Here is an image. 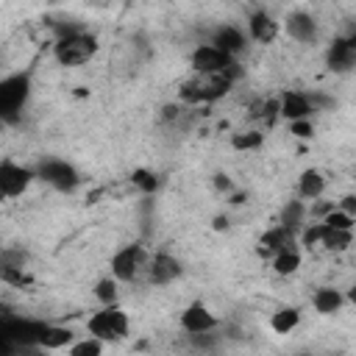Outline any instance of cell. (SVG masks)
<instances>
[{"label": "cell", "instance_id": "e575fe53", "mask_svg": "<svg viewBox=\"0 0 356 356\" xmlns=\"http://www.w3.org/2000/svg\"><path fill=\"white\" fill-rule=\"evenodd\" d=\"M309 103H312V106H325V108L334 106V100H331V97H323V95H312Z\"/></svg>", "mask_w": 356, "mask_h": 356}, {"label": "cell", "instance_id": "8d00e7d4", "mask_svg": "<svg viewBox=\"0 0 356 356\" xmlns=\"http://www.w3.org/2000/svg\"><path fill=\"white\" fill-rule=\"evenodd\" d=\"M348 298H350V300H353V303H356V284H353V286H350V292H348Z\"/></svg>", "mask_w": 356, "mask_h": 356}, {"label": "cell", "instance_id": "4fadbf2b", "mask_svg": "<svg viewBox=\"0 0 356 356\" xmlns=\"http://www.w3.org/2000/svg\"><path fill=\"white\" fill-rule=\"evenodd\" d=\"M309 111H312V103H309V97H306V95L286 92V95L281 97V114H284L286 120H292V122L306 120V114H309Z\"/></svg>", "mask_w": 356, "mask_h": 356}, {"label": "cell", "instance_id": "484cf974", "mask_svg": "<svg viewBox=\"0 0 356 356\" xmlns=\"http://www.w3.org/2000/svg\"><path fill=\"white\" fill-rule=\"evenodd\" d=\"M323 222H325L328 228H337V231H350V228H353V217H348L345 211H331Z\"/></svg>", "mask_w": 356, "mask_h": 356}, {"label": "cell", "instance_id": "6da1fadb", "mask_svg": "<svg viewBox=\"0 0 356 356\" xmlns=\"http://www.w3.org/2000/svg\"><path fill=\"white\" fill-rule=\"evenodd\" d=\"M47 323L39 320H19V317H6L0 323V337L17 342V345H42V337L47 334Z\"/></svg>", "mask_w": 356, "mask_h": 356}, {"label": "cell", "instance_id": "4316f807", "mask_svg": "<svg viewBox=\"0 0 356 356\" xmlns=\"http://www.w3.org/2000/svg\"><path fill=\"white\" fill-rule=\"evenodd\" d=\"M0 278H3L6 284H11V286H25V284H31V278H28L22 270H17V267H0Z\"/></svg>", "mask_w": 356, "mask_h": 356}, {"label": "cell", "instance_id": "52a82bcc", "mask_svg": "<svg viewBox=\"0 0 356 356\" xmlns=\"http://www.w3.org/2000/svg\"><path fill=\"white\" fill-rule=\"evenodd\" d=\"M231 64H234L231 56L222 53V50H217V47H211V44H200V47L192 53V67H195L197 72H203V75H217V72H222V70L231 67Z\"/></svg>", "mask_w": 356, "mask_h": 356}, {"label": "cell", "instance_id": "7a4b0ae2", "mask_svg": "<svg viewBox=\"0 0 356 356\" xmlns=\"http://www.w3.org/2000/svg\"><path fill=\"white\" fill-rule=\"evenodd\" d=\"M95 50H97V42L89 33H78V36H70V39H58L56 42V58L61 64H67V67L89 61L95 56Z\"/></svg>", "mask_w": 356, "mask_h": 356}, {"label": "cell", "instance_id": "9c48e42d", "mask_svg": "<svg viewBox=\"0 0 356 356\" xmlns=\"http://www.w3.org/2000/svg\"><path fill=\"white\" fill-rule=\"evenodd\" d=\"M181 325L189 331V334H206L217 325V317L203 306V303H192L184 314H181Z\"/></svg>", "mask_w": 356, "mask_h": 356}, {"label": "cell", "instance_id": "f546056e", "mask_svg": "<svg viewBox=\"0 0 356 356\" xmlns=\"http://www.w3.org/2000/svg\"><path fill=\"white\" fill-rule=\"evenodd\" d=\"M323 234H325V222H317V225H312V228H306L303 231V245H314V242H323Z\"/></svg>", "mask_w": 356, "mask_h": 356}, {"label": "cell", "instance_id": "5bb4252c", "mask_svg": "<svg viewBox=\"0 0 356 356\" xmlns=\"http://www.w3.org/2000/svg\"><path fill=\"white\" fill-rule=\"evenodd\" d=\"M211 47H217V50L234 56V53H239V50L245 47V36H242L236 28L225 25V28H217V31H214V42H211Z\"/></svg>", "mask_w": 356, "mask_h": 356}, {"label": "cell", "instance_id": "d590c367", "mask_svg": "<svg viewBox=\"0 0 356 356\" xmlns=\"http://www.w3.org/2000/svg\"><path fill=\"white\" fill-rule=\"evenodd\" d=\"M214 228H217V231L228 228V220H225V217H214Z\"/></svg>", "mask_w": 356, "mask_h": 356}, {"label": "cell", "instance_id": "8fae6325", "mask_svg": "<svg viewBox=\"0 0 356 356\" xmlns=\"http://www.w3.org/2000/svg\"><path fill=\"white\" fill-rule=\"evenodd\" d=\"M325 58H328V67L334 72H348V70L356 67V50L345 39H334V44L328 47V56Z\"/></svg>", "mask_w": 356, "mask_h": 356}, {"label": "cell", "instance_id": "e0dca14e", "mask_svg": "<svg viewBox=\"0 0 356 356\" xmlns=\"http://www.w3.org/2000/svg\"><path fill=\"white\" fill-rule=\"evenodd\" d=\"M339 303H342V295L337 289H331V286H323V289L314 292V309L320 314H334L339 309Z\"/></svg>", "mask_w": 356, "mask_h": 356}, {"label": "cell", "instance_id": "d4e9b609", "mask_svg": "<svg viewBox=\"0 0 356 356\" xmlns=\"http://www.w3.org/2000/svg\"><path fill=\"white\" fill-rule=\"evenodd\" d=\"M131 178H134V184H136L142 192H147V195H150V192H156V186H159L156 175H153V172H147V170H134V175H131Z\"/></svg>", "mask_w": 356, "mask_h": 356}, {"label": "cell", "instance_id": "30bf717a", "mask_svg": "<svg viewBox=\"0 0 356 356\" xmlns=\"http://www.w3.org/2000/svg\"><path fill=\"white\" fill-rule=\"evenodd\" d=\"M286 33L298 42H314L317 36V22L312 14H303V11H295L286 17Z\"/></svg>", "mask_w": 356, "mask_h": 356}, {"label": "cell", "instance_id": "8992f818", "mask_svg": "<svg viewBox=\"0 0 356 356\" xmlns=\"http://www.w3.org/2000/svg\"><path fill=\"white\" fill-rule=\"evenodd\" d=\"M39 175H42L50 186H56V189H61V192H70V189L78 186V172H75L67 161H58V159H47V161H42Z\"/></svg>", "mask_w": 356, "mask_h": 356}, {"label": "cell", "instance_id": "ac0fdd59", "mask_svg": "<svg viewBox=\"0 0 356 356\" xmlns=\"http://www.w3.org/2000/svg\"><path fill=\"white\" fill-rule=\"evenodd\" d=\"M298 320H300V312L292 309V306H286V309H278V312L270 317V325H273V331H278V334H289V331L298 325Z\"/></svg>", "mask_w": 356, "mask_h": 356}, {"label": "cell", "instance_id": "cb8c5ba5", "mask_svg": "<svg viewBox=\"0 0 356 356\" xmlns=\"http://www.w3.org/2000/svg\"><path fill=\"white\" fill-rule=\"evenodd\" d=\"M231 145H234L236 150H253V147H259V145H261V134H259V131L236 134V136L231 139Z\"/></svg>", "mask_w": 356, "mask_h": 356}, {"label": "cell", "instance_id": "2e32d148", "mask_svg": "<svg viewBox=\"0 0 356 356\" xmlns=\"http://www.w3.org/2000/svg\"><path fill=\"white\" fill-rule=\"evenodd\" d=\"M261 245H264V250L270 253V250H286L289 245H292V231L289 228H284V225H278V228H273V231H267L264 236H261Z\"/></svg>", "mask_w": 356, "mask_h": 356}, {"label": "cell", "instance_id": "d6986e66", "mask_svg": "<svg viewBox=\"0 0 356 356\" xmlns=\"http://www.w3.org/2000/svg\"><path fill=\"white\" fill-rule=\"evenodd\" d=\"M323 189H325V178L317 172V170H306L303 175H300V195L303 197H320L323 195Z\"/></svg>", "mask_w": 356, "mask_h": 356}, {"label": "cell", "instance_id": "ffe728a7", "mask_svg": "<svg viewBox=\"0 0 356 356\" xmlns=\"http://www.w3.org/2000/svg\"><path fill=\"white\" fill-rule=\"evenodd\" d=\"M70 339H72V331H70V328H61V325H50V328H47V334L42 337V348H47V350H56V348H64V345H70Z\"/></svg>", "mask_w": 356, "mask_h": 356}, {"label": "cell", "instance_id": "7402d4cb", "mask_svg": "<svg viewBox=\"0 0 356 356\" xmlns=\"http://www.w3.org/2000/svg\"><path fill=\"white\" fill-rule=\"evenodd\" d=\"M303 214H306L303 203H300V200H289V203L284 206V211H281V225L292 231V228H298V225L303 222Z\"/></svg>", "mask_w": 356, "mask_h": 356}, {"label": "cell", "instance_id": "3957f363", "mask_svg": "<svg viewBox=\"0 0 356 356\" xmlns=\"http://www.w3.org/2000/svg\"><path fill=\"white\" fill-rule=\"evenodd\" d=\"M28 97V75H8L3 83H0V114L11 122L17 120V111L22 108Z\"/></svg>", "mask_w": 356, "mask_h": 356}, {"label": "cell", "instance_id": "4dcf8cb0", "mask_svg": "<svg viewBox=\"0 0 356 356\" xmlns=\"http://www.w3.org/2000/svg\"><path fill=\"white\" fill-rule=\"evenodd\" d=\"M189 337H192V345H195V348H211V345L217 342L214 337H209V331H206V334H189Z\"/></svg>", "mask_w": 356, "mask_h": 356}, {"label": "cell", "instance_id": "5b68a950", "mask_svg": "<svg viewBox=\"0 0 356 356\" xmlns=\"http://www.w3.org/2000/svg\"><path fill=\"white\" fill-rule=\"evenodd\" d=\"M142 267H145V250H142V245H128L125 250H120L111 259V273L120 281H134Z\"/></svg>", "mask_w": 356, "mask_h": 356}, {"label": "cell", "instance_id": "603a6c76", "mask_svg": "<svg viewBox=\"0 0 356 356\" xmlns=\"http://www.w3.org/2000/svg\"><path fill=\"white\" fill-rule=\"evenodd\" d=\"M350 239H353V234H350V231H337V228H328V225H325L323 245H325L328 250H345V248L350 245Z\"/></svg>", "mask_w": 356, "mask_h": 356}, {"label": "cell", "instance_id": "ba28073f", "mask_svg": "<svg viewBox=\"0 0 356 356\" xmlns=\"http://www.w3.org/2000/svg\"><path fill=\"white\" fill-rule=\"evenodd\" d=\"M31 170L14 164V161H3L0 164V189L6 197H14V195H22L25 186L31 184Z\"/></svg>", "mask_w": 356, "mask_h": 356}, {"label": "cell", "instance_id": "44dd1931", "mask_svg": "<svg viewBox=\"0 0 356 356\" xmlns=\"http://www.w3.org/2000/svg\"><path fill=\"white\" fill-rule=\"evenodd\" d=\"M273 267H275V273H278V275H289V273H295V270L300 267V256H298V250H292V248L281 250V253L275 256Z\"/></svg>", "mask_w": 356, "mask_h": 356}, {"label": "cell", "instance_id": "9a60e30c", "mask_svg": "<svg viewBox=\"0 0 356 356\" xmlns=\"http://www.w3.org/2000/svg\"><path fill=\"white\" fill-rule=\"evenodd\" d=\"M248 25H250L253 39H259V42H273L275 33H278V22H275L270 14H264V11H256Z\"/></svg>", "mask_w": 356, "mask_h": 356}, {"label": "cell", "instance_id": "1f68e13d", "mask_svg": "<svg viewBox=\"0 0 356 356\" xmlns=\"http://www.w3.org/2000/svg\"><path fill=\"white\" fill-rule=\"evenodd\" d=\"M292 134L306 139V136H312V125H309L306 120H298V122H292Z\"/></svg>", "mask_w": 356, "mask_h": 356}, {"label": "cell", "instance_id": "7c38bea8", "mask_svg": "<svg viewBox=\"0 0 356 356\" xmlns=\"http://www.w3.org/2000/svg\"><path fill=\"white\" fill-rule=\"evenodd\" d=\"M178 275H181L178 259H172V256H167V253H159V256L153 259V264H150V281H153V284H170V281H175Z\"/></svg>", "mask_w": 356, "mask_h": 356}, {"label": "cell", "instance_id": "f1b7e54d", "mask_svg": "<svg viewBox=\"0 0 356 356\" xmlns=\"http://www.w3.org/2000/svg\"><path fill=\"white\" fill-rule=\"evenodd\" d=\"M95 295H97L103 303H114V298H117V284H114L111 278H103V281L97 284Z\"/></svg>", "mask_w": 356, "mask_h": 356}, {"label": "cell", "instance_id": "277c9868", "mask_svg": "<svg viewBox=\"0 0 356 356\" xmlns=\"http://www.w3.org/2000/svg\"><path fill=\"white\" fill-rule=\"evenodd\" d=\"M89 334L97 339H122L128 334V317L120 309H106L89 317Z\"/></svg>", "mask_w": 356, "mask_h": 356}, {"label": "cell", "instance_id": "83f0119b", "mask_svg": "<svg viewBox=\"0 0 356 356\" xmlns=\"http://www.w3.org/2000/svg\"><path fill=\"white\" fill-rule=\"evenodd\" d=\"M70 356H100V339H83L70 348Z\"/></svg>", "mask_w": 356, "mask_h": 356}, {"label": "cell", "instance_id": "836d02e7", "mask_svg": "<svg viewBox=\"0 0 356 356\" xmlns=\"http://www.w3.org/2000/svg\"><path fill=\"white\" fill-rule=\"evenodd\" d=\"M214 186H217V189H222V192H228V189H231V181H228V175L217 172V175H214Z\"/></svg>", "mask_w": 356, "mask_h": 356}, {"label": "cell", "instance_id": "d6a6232c", "mask_svg": "<svg viewBox=\"0 0 356 356\" xmlns=\"http://www.w3.org/2000/svg\"><path fill=\"white\" fill-rule=\"evenodd\" d=\"M342 211H345L348 217H353V214H356V195H348V197H342Z\"/></svg>", "mask_w": 356, "mask_h": 356}]
</instances>
